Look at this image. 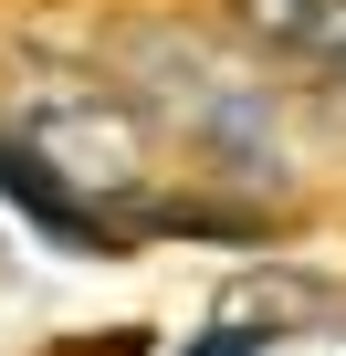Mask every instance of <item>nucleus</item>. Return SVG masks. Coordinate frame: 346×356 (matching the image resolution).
<instances>
[{
    "mask_svg": "<svg viewBox=\"0 0 346 356\" xmlns=\"http://www.w3.org/2000/svg\"><path fill=\"white\" fill-rule=\"evenodd\" d=\"M22 147L63 178L74 200H84V189H136V168H147V126H136V105H116V95H95V105H42Z\"/></svg>",
    "mask_w": 346,
    "mask_h": 356,
    "instance_id": "1",
    "label": "nucleus"
},
{
    "mask_svg": "<svg viewBox=\"0 0 346 356\" xmlns=\"http://www.w3.org/2000/svg\"><path fill=\"white\" fill-rule=\"evenodd\" d=\"M304 314H325V283H304V273H252V283L221 293L210 335H189L179 356H262V346L304 335Z\"/></svg>",
    "mask_w": 346,
    "mask_h": 356,
    "instance_id": "2",
    "label": "nucleus"
},
{
    "mask_svg": "<svg viewBox=\"0 0 346 356\" xmlns=\"http://www.w3.org/2000/svg\"><path fill=\"white\" fill-rule=\"evenodd\" d=\"M231 32L315 84H346V0H231Z\"/></svg>",
    "mask_w": 346,
    "mask_h": 356,
    "instance_id": "3",
    "label": "nucleus"
},
{
    "mask_svg": "<svg viewBox=\"0 0 346 356\" xmlns=\"http://www.w3.org/2000/svg\"><path fill=\"white\" fill-rule=\"evenodd\" d=\"M0 200L32 210V220H42L53 241H74V252H126V241L105 231V210H95V200H74V189H63V178H53L22 136H0Z\"/></svg>",
    "mask_w": 346,
    "mask_h": 356,
    "instance_id": "4",
    "label": "nucleus"
}]
</instances>
